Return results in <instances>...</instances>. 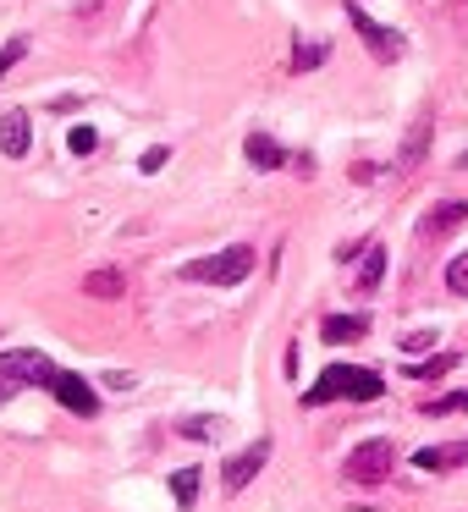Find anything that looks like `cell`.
<instances>
[{
	"label": "cell",
	"instance_id": "cell-22",
	"mask_svg": "<svg viewBox=\"0 0 468 512\" xmlns=\"http://www.w3.org/2000/svg\"><path fill=\"white\" fill-rule=\"evenodd\" d=\"M435 342H441L435 331H413L408 342H402V353H424V347H435Z\"/></svg>",
	"mask_w": 468,
	"mask_h": 512
},
{
	"label": "cell",
	"instance_id": "cell-7",
	"mask_svg": "<svg viewBox=\"0 0 468 512\" xmlns=\"http://www.w3.org/2000/svg\"><path fill=\"white\" fill-rule=\"evenodd\" d=\"M50 397H56L67 413H78V419H94V413H100L94 386H89L83 375H72V369H56V380H50Z\"/></svg>",
	"mask_w": 468,
	"mask_h": 512
},
{
	"label": "cell",
	"instance_id": "cell-26",
	"mask_svg": "<svg viewBox=\"0 0 468 512\" xmlns=\"http://www.w3.org/2000/svg\"><path fill=\"white\" fill-rule=\"evenodd\" d=\"M457 166H463V171H468V149H463V155H457Z\"/></svg>",
	"mask_w": 468,
	"mask_h": 512
},
{
	"label": "cell",
	"instance_id": "cell-10",
	"mask_svg": "<svg viewBox=\"0 0 468 512\" xmlns=\"http://www.w3.org/2000/svg\"><path fill=\"white\" fill-rule=\"evenodd\" d=\"M243 155H248V166H259V171H281V166H287V149H281L270 133H248Z\"/></svg>",
	"mask_w": 468,
	"mask_h": 512
},
{
	"label": "cell",
	"instance_id": "cell-9",
	"mask_svg": "<svg viewBox=\"0 0 468 512\" xmlns=\"http://www.w3.org/2000/svg\"><path fill=\"white\" fill-rule=\"evenodd\" d=\"M34 149V133H28V111H6L0 116V155L23 160Z\"/></svg>",
	"mask_w": 468,
	"mask_h": 512
},
{
	"label": "cell",
	"instance_id": "cell-5",
	"mask_svg": "<svg viewBox=\"0 0 468 512\" xmlns=\"http://www.w3.org/2000/svg\"><path fill=\"white\" fill-rule=\"evenodd\" d=\"M347 23L358 28V39L369 45V56H375V61H397V56H402V45H408V39H402L397 28L375 23V17H369L364 6H353V0H347Z\"/></svg>",
	"mask_w": 468,
	"mask_h": 512
},
{
	"label": "cell",
	"instance_id": "cell-20",
	"mask_svg": "<svg viewBox=\"0 0 468 512\" xmlns=\"http://www.w3.org/2000/svg\"><path fill=\"white\" fill-rule=\"evenodd\" d=\"M446 292H457V298H468V254H457L452 265H446Z\"/></svg>",
	"mask_w": 468,
	"mask_h": 512
},
{
	"label": "cell",
	"instance_id": "cell-16",
	"mask_svg": "<svg viewBox=\"0 0 468 512\" xmlns=\"http://www.w3.org/2000/svg\"><path fill=\"white\" fill-rule=\"evenodd\" d=\"M320 61H325L320 39H314V45H309V39H298V50H292V72H309V67H320Z\"/></svg>",
	"mask_w": 468,
	"mask_h": 512
},
{
	"label": "cell",
	"instance_id": "cell-18",
	"mask_svg": "<svg viewBox=\"0 0 468 512\" xmlns=\"http://www.w3.org/2000/svg\"><path fill=\"white\" fill-rule=\"evenodd\" d=\"M23 56H28V39H23V34H17V39H6V45H0V83H6V72H12L17 61H23Z\"/></svg>",
	"mask_w": 468,
	"mask_h": 512
},
{
	"label": "cell",
	"instance_id": "cell-3",
	"mask_svg": "<svg viewBox=\"0 0 468 512\" xmlns=\"http://www.w3.org/2000/svg\"><path fill=\"white\" fill-rule=\"evenodd\" d=\"M391 468H397V446L386 441V435H369V441L353 446V457H347V485H386Z\"/></svg>",
	"mask_w": 468,
	"mask_h": 512
},
{
	"label": "cell",
	"instance_id": "cell-23",
	"mask_svg": "<svg viewBox=\"0 0 468 512\" xmlns=\"http://www.w3.org/2000/svg\"><path fill=\"white\" fill-rule=\"evenodd\" d=\"M166 160H171V149H149V155L138 160V166H144V177H149V171H160V166H166Z\"/></svg>",
	"mask_w": 468,
	"mask_h": 512
},
{
	"label": "cell",
	"instance_id": "cell-4",
	"mask_svg": "<svg viewBox=\"0 0 468 512\" xmlns=\"http://www.w3.org/2000/svg\"><path fill=\"white\" fill-rule=\"evenodd\" d=\"M0 380H12V386H45L56 380V364H50L39 347H17V353H0Z\"/></svg>",
	"mask_w": 468,
	"mask_h": 512
},
{
	"label": "cell",
	"instance_id": "cell-2",
	"mask_svg": "<svg viewBox=\"0 0 468 512\" xmlns=\"http://www.w3.org/2000/svg\"><path fill=\"white\" fill-rule=\"evenodd\" d=\"M254 276V248L237 243V248H221L210 259H193L182 265V281H204V287H237V281Z\"/></svg>",
	"mask_w": 468,
	"mask_h": 512
},
{
	"label": "cell",
	"instance_id": "cell-21",
	"mask_svg": "<svg viewBox=\"0 0 468 512\" xmlns=\"http://www.w3.org/2000/svg\"><path fill=\"white\" fill-rule=\"evenodd\" d=\"M452 364H457V353H441V358H430V364H419L413 375H419V380H430V375H446Z\"/></svg>",
	"mask_w": 468,
	"mask_h": 512
},
{
	"label": "cell",
	"instance_id": "cell-6",
	"mask_svg": "<svg viewBox=\"0 0 468 512\" xmlns=\"http://www.w3.org/2000/svg\"><path fill=\"white\" fill-rule=\"evenodd\" d=\"M265 463H270V435H259V441H248L237 457H226V468H221V485L237 496V490H248V485H254V474H259Z\"/></svg>",
	"mask_w": 468,
	"mask_h": 512
},
{
	"label": "cell",
	"instance_id": "cell-25",
	"mask_svg": "<svg viewBox=\"0 0 468 512\" xmlns=\"http://www.w3.org/2000/svg\"><path fill=\"white\" fill-rule=\"evenodd\" d=\"M17 391H23V386H12V380H0V402H12Z\"/></svg>",
	"mask_w": 468,
	"mask_h": 512
},
{
	"label": "cell",
	"instance_id": "cell-15",
	"mask_svg": "<svg viewBox=\"0 0 468 512\" xmlns=\"http://www.w3.org/2000/svg\"><path fill=\"white\" fill-rule=\"evenodd\" d=\"M171 496H177V507H193L199 501V468H177L171 474Z\"/></svg>",
	"mask_w": 468,
	"mask_h": 512
},
{
	"label": "cell",
	"instance_id": "cell-19",
	"mask_svg": "<svg viewBox=\"0 0 468 512\" xmlns=\"http://www.w3.org/2000/svg\"><path fill=\"white\" fill-rule=\"evenodd\" d=\"M177 435H188V441H210V435H221V419H182Z\"/></svg>",
	"mask_w": 468,
	"mask_h": 512
},
{
	"label": "cell",
	"instance_id": "cell-17",
	"mask_svg": "<svg viewBox=\"0 0 468 512\" xmlns=\"http://www.w3.org/2000/svg\"><path fill=\"white\" fill-rule=\"evenodd\" d=\"M67 149H72V155H94V149H100V133H94L89 122H78V127L67 133Z\"/></svg>",
	"mask_w": 468,
	"mask_h": 512
},
{
	"label": "cell",
	"instance_id": "cell-24",
	"mask_svg": "<svg viewBox=\"0 0 468 512\" xmlns=\"http://www.w3.org/2000/svg\"><path fill=\"white\" fill-rule=\"evenodd\" d=\"M105 386H116V391H127V386H133V375H127V369H111V375H105Z\"/></svg>",
	"mask_w": 468,
	"mask_h": 512
},
{
	"label": "cell",
	"instance_id": "cell-14",
	"mask_svg": "<svg viewBox=\"0 0 468 512\" xmlns=\"http://www.w3.org/2000/svg\"><path fill=\"white\" fill-rule=\"evenodd\" d=\"M386 276V248H364V270H358V292H375Z\"/></svg>",
	"mask_w": 468,
	"mask_h": 512
},
{
	"label": "cell",
	"instance_id": "cell-11",
	"mask_svg": "<svg viewBox=\"0 0 468 512\" xmlns=\"http://www.w3.org/2000/svg\"><path fill=\"white\" fill-rule=\"evenodd\" d=\"M364 331H369V320H364V314H325V320H320V336H325L331 347L358 342Z\"/></svg>",
	"mask_w": 468,
	"mask_h": 512
},
{
	"label": "cell",
	"instance_id": "cell-8",
	"mask_svg": "<svg viewBox=\"0 0 468 512\" xmlns=\"http://www.w3.org/2000/svg\"><path fill=\"white\" fill-rule=\"evenodd\" d=\"M430 133H435V116L424 111L419 122H413V133H408V144H402V155H397V177H413V171H419V160H424V149H430Z\"/></svg>",
	"mask_w": 468,
	"mask_h": 512
},
{
	"label": "cell",
	"instance_id": "cell-12",
	"mask_svg": "<svg viewBox=\"0 0 468 512\" xmlns=\"http://www.w3.org/2000/svg\"><path fill=\"white\" fill-rule=\"evenodd\" d=\"M83 292H89V298H122V292H127V276H122L116 265L89 270V276H83Z\"/></svg>",
	"mask_w": 468,
	"mask_h": 512
},
{
	"label": "cell",
	"instance_id": "cell-1",
	"mask_svg": "<svg viewBox=\"0 0 468 512\" xmlns=\"http://www.w3.org/2000/svg\"><path fill=\"white\" fill-rule=\"evenodd\" d=\"M386 391V380L375 369H358V364H331L320 380L309 386V408H325V402H375Z\"/></svg>",
	"mask_w": 468,
	"mask_h": 512
},
{
	"label": "cell",
	"instance_id": "cell-13",
	"mask_svg": "<svg viewBox=\"0 0 468 512\" xmlns=\"http://www.w3.org/2000/svg\"><path fill=\"white\" fill-rule=\"evenodd\" d=\"M463 221H468V199H457V204H435V210L424 215L419 232H424V237H435V232H452V226H463Z\"/></svg>",
	"mask_w": 468,
	"mask_h": 512
}]
</instances>
